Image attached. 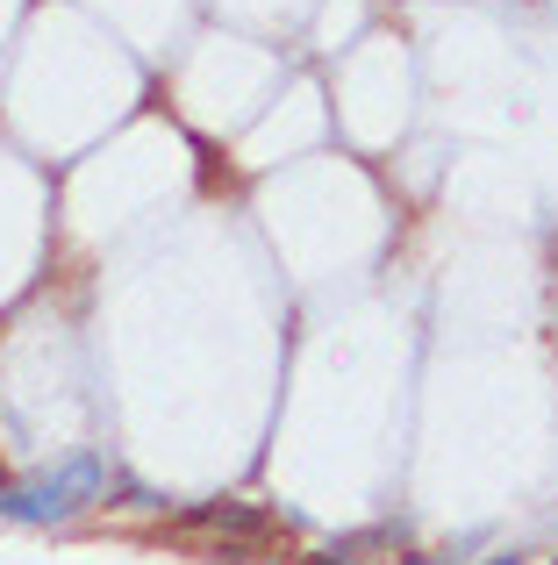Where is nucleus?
Here are the masks:
<instances>
[{"label":"nucleus","instance_id":"f257e3e1","mask_svg":"<svg viewBox=\"0 0 558 565\" xmlns=\"http://www.w3.org/2000/svg\"><path fill=\"white\" fill-rule=\"evenodd\" d=\"M115 487V466L100 451H79L51 472H29V480H0V515L8 523H72V515L100 509Z\"/></svg>","mask_w":558,"mask_h":565},{"label":"nucleus","instance_id":"f03ea898","mask_svg":"<svg viewBox=\"0 0 558 565\" xmlns=\"http://www.w3.org/2000/svg\"><path fill=\"white\" fill-rule=\"evenodd\" d=\"M172 537L215 544L229 565H251V558H266V552H287V523L266 515V509H251V501H208V509L180 515V523H172Z\"/></svg>","mask_w":558,"mask_h":565},{"label":"nucleus","instance_id":"7ed1b4c3","mask_svg":"<svg viewBox=\"0 0 558 565\" xmlns=\"http://www.w3.org/2000/svg\"><path fill=\"white\" fill-rule=\"evenodd\" d=\"M379 530L373 537H344V544H330V552H315V558H301V565H387V558H365V552H379Z\"/></svg>","mask_w":558,"mask_h":565},{"label":"nucleus","instance_id":"20e7f679","mask_svg":"<svg viewBox=\"0 0 558 565\" xmlns=\"http://www.w3.org/2000/svg\"><path fill=\"white\" fill-rule=\"evenodd\" d=\"M480 565H523V558H516V552H502V558H480Z\"/></svg>","mask_w":558,"mask_h":565},{"label":"nucleus","instance_id":"39448f33","mask_svg":"<svg viewBox=\"0 0 558 565\" xmlns=\"http://www.w3.org/2000/svg\"><path fill=\"white\" fill-rule=\"evenodd\" d=\"M394 565H430V558H416V552H408V558H394Z\"/></svg>","mask_w":558,"mask_h":565}]
</instances>
